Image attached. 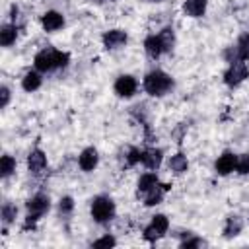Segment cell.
I'll return each mask as SVG.
<instances>
[{
	"label": "cell",
	"mask_w": 249,
	"mask_h": 249,
	"mask_svg": "<svg viewBox=\"0 0 249 249\" xmlns=\"http://www.w3.org/2000/svg\"><path fill=\"white\" fill-rule=\"evenodd\" d=\"M144 51H146L148 56H152V58L161 56L165 51H163V45H161L160 35H150V37H146V41H144Z\"/></svg>",
	"instance_id": "obj_11"
},
{
	"label": "cell",
	"mask_w": 249,
	"mask_h": 249,
	"mask_svg": "<svg viewBox=\"0 0 249 249\" xmlns=\"http://www.w3.org/2000/svg\"><path fill=\"white\" fill-rule=\"evenodd\" d=\"M233 51H235L237 60H247V58H249V33H243V35L237 39Z\"/></svg>",
	"instance_id": "obj_18"
},
{
	"label": "cell",
	"mask_w": 249,
	"mask_h": 249,
	"mask_svg": "<svg viewBox=\"0 0 249 249\" xmlns=\"http://www.w3.org/2000/svg\"><path fill=\"white\" fill-rule=\"evenodd\" d=\"M72 208H74V200H72L70 196H62V198H60V204H58L60 214H70Z\"/></svg>",
	"instance_id": "obj_27"
},
{
	"label": "cell",
	"mask_w": 249,
	"mask_h": 249,
	"mask_svg": "<svg viewBox=\"0 0 249 249\" xmlns=\"http://www.w3.org/2000/svg\"><path fill=\"white\" fill-rule=\"evenodd\" d=\"M171 86H173V80L161 70H154V72L146 74V78H144V89L156 97L167 93L171 89Z\"/></svg>",
	"instance_id": "obj_2"
},
{
	"label": "cell",
	"mask_w": 249,
	"mask_h": 249,
	"mask_svg": "<svg viewBox=\"0 0 249 249\" xmlns=\"http://www.w3.org/2000/svg\"><path fill=\"white\" fill-rule=\"evenodd\" d=\"M126 161H128V165H134V163L142 161V152L138 148H130L128 150V156H126Z\"/></svg>",
	"instance_id": "obj_28"
},
{
	"label": "cell",
	"mask_w": 249,
	"mask_h": 249,
	"mask_svg": "<svg viewBox=\"0 0 249 249\" xmlns=\"http://www.w3.org/2000/svg\"><path fill=\"white\" fill-rule=\"evenodd\" d=\"M78 163H80V167H82L84 171H91V169L97 165V152H95V148H86V150L80 154Z\"/></svg>",
	"instance_id": "obj_14"
},
{
	"label": "cell",
	"mask_w": 249,
	"mask_h": 249,
	"mask_svg": "<svg viewBox=\"0 0 249 249\" xmlns=\"http://www.w3.org/2000/svg\"><path fill=\"white\" fill-rule=\"evenodd\" d=\"M136 80L132 76H119L115 82V93L119 97H130L136 91Z\"/></svg>",
	"instance_id": "obj_7"
},
{
	"label": "cell",
	"mask_w": 249,
	"mask_h": 249,
	"mask_svg": "<svg viewBox=\"0 0 249 249\" xmlns=\"http://www.w3.org/2000/svg\"><path fill=\"white\" fill-rule=\"evenodd\" d=\"M183 12L191 18H200L206 12V0H187L183 4Z\"/></svg>",
	"instance_id": "obj_16"
},
{
	"label": "cell",
	"mask_w": 249,
	"mask_h": 249,
	"mask_svg": "<svg viewBox=\"0 0 249 249\" xmlns=\"http://www.w3.org/2000/svg\"><path fill=\"white\" fill-rule=\"evenodd\" d=\"M14 169H16V160L12 158V156H2V160H0V173H2V177L6 179V177H10L12 173H14Z\"/></svg>",
	"instance_id": "obj_23"
},
{
	"label": "cell",
	"mask_w": 249,
	"mask_h": 249,
	"mask_svg": "<svg viewBox=\"0 0 249 249\" xmlns=\"http://www.w3.org/2000/svg\"><path fill=\"white\" fill-rule=\"evenodd\" d=\"M0 97H2L0 107H6V105H8V101H10V89H8L6 86H2V88H0Z\"/></svg>",
	"instance_id": "obj_31"
},
{
	"label": "cell",
	"mask_w": 249,
	"mask_h": 249,
	"mask_svg": "<svg viewBox=\"0 0 249 249\" xmlns=\"http://www.w3.org/2000/svg\"><path fill=\"white\" fill-rule=\"evenodd\" d=\"M39 86H41V76L37 72H27L21 80V88L25 91H35V89H39Z\"/></svg>",
	"instance_id": "obj_21"
},
{
	"label": "cell",
	"mask_w": 249,
	"mask_h": 249,
	"mask_svg": "<svg viewBox=\"0 0 249 249\" xmlns=\"http://www.w3.org/2000/svg\"><path fill=\"white\" fill-rule=\"evenodd\" d=\"M241 230H243V220L239 216H230L226 220V226H224V235L226 237H235V235H239Z\"/></svg>",
	"instance_id": "obj_17"
},
{
	"label": "cell",
	"mask_w": 249,
	"mask_h": 249,
	"mask_svg": "<svg viewBox=\"0 0 249 249\" xmlns=\"http://www.w3.org/2000/svg\"><path fill=\"white\" fill-rule=\"evenodd\" d=\"M115 214V204L109 196H95L91 200V218L97 224H105L113 218Z\"/></svg>",
	"instance_id": "obj_3"
},
{
	"label": "cell",
	"mask_w": 249,
	"mask_h": 249,
	"mask_svg": "<svg viewBox=\"0 0 249 249\" xmlns=\"http://www.w3.org/2000/svg\"><path fill=\"white\" fill-rule=\"evenodd\" d=\"M167 228H169L167 218H165L163 214H158V216L152 218L150 226L144 230V239H146V241H156V239H160V237L167 231Z\"/></svg>",
	"instance_id": "obj_6"
},
{
	"label": "cell",
	"mask_w": 249,
	"mask_h": 249,
	"mask_svg": "<svg viewBox=\"0 0 249 249\" xmlns=\"http://www.w3.org/2000/svg\"><path fill=\"white\" fill-rule=\"evenodd\" d=\"M158 35H160V39H161L163 51H165V53H167V51H171V49H173V43H175V35H173V29H171V27H165V29H161Z\"/></svg>",
	"instance_id": "obj_24"
},
{
	"label": "cell",
	"mask_w": 249,
	"mask_h": 249,
	"mask_svg": "<svg viewBox=\"0 0 249 249\" xmlns=\"http://www.w3.org/2000/svg\"><path fill=\"white\" fill-rule=\"evenodd\" d=\"M202 243H204L202 239H198V237H191V239L181 241V247H183V249H193V247H200Z\"/></svg>",
	"instance_id": "obj_30"
},
{
	"label": "cell",
	"mask_w": 249,
	"mask_h": 249,
	"mask_svg": "<svg viewBox=\"0 0 249 249\" xmlns=\"http://www.w3.org/2000/svg\"><path fill=\"white\" fill-rule=\"evenodd\" d=\"M158 175L156 173H144L140 179H138V193H148L152 191L156 185H158Z\"/></svg>",
	"instance_id": "obj_19"
},
{
	"label": "cell",
	"mask_w": 249,
	"mask_h": 249,
	"mask_svg": "<svg viewBox=\"0 0 249 249\" xmlns=\"http://www.w3.org/2000/svg\"><path fill=\"white\" fill-rule=\"evenodd\" d=\"M16 214H18V208H16L14 204L6 202V204L2 206V220H4V224L14 222V220H16Z\"/></svg>",
	"instance_id": "obj_25"
},
{
	"label": "cell",
	"mask_w": 249,
	"mask_h": 249,
	"mask_svg": "<svg viewBox=\"0 0 249 249\" xmlns=\"http://www.w3.org/2000/svg\"><path fill=\"white\" fill-rule=\"evenodd\" d=\"M126 43V33L123 29H111L103 33V45L105 49H119Z\"/></svg>",
	"instance_id": "obj_8"
},
{
	"label": "cell",
	"mask_w": 249,
	"mask_h": 249,
	"mask_svg": "<svg viewBox=\"0 0 249 249\" xmlns=\"http://www.w3.org/2000/svg\"><path fill=\"white\" fill-rule=\"evenodd\" d=\"M47 165V158L41 150H33L29 156H27V167L31 173H41Z\"/></svg>",
	"instance_id": "obj_13"
},
{
	"label": "cell",
	"mask_w": 249,
	"mask_h": 249,
	"mask_svg": "<svg viewBox=\"0 0 249 249\" xmlns=\"http://www.w3.org/2000/svg\"><path fill=\"white\" fill-rule=\"evenodd\" d=\"M18 37V29L14 25H2L0 29V45L2 47H10Z\"/></svg>",
	"instance_id": "obj_20"
},
{
	"label": "cell",
	"mask_w": 249,
	"mask_h": 249,
	"mask_svg": "<svg viewBox=\"0 0 249 249\" xmlns=\"http://www.w3.org/2000/svg\"><path fill=\"white\" fill-rule=\"evenodd\" d=\"M68 53L56 51V49H43L41 53L35 54V68L39 72H51L54 68H64L68 64Z\"/></svg>",
	"instance_id": "obj_1"
},
{
	"label": "cell",
	"mask_w": 249,
	"mask_h": 249,
	"mask_svg": "<svg viewBox=\"0 0 249 249\" xmlns=\"http://www.w3.org/2000/svg\"><path fill=\"white\" fill-rule=\"evenodd\" d=\"M117 241H115V237H111V235H103V237H99V239H95L91 245L93 247H113Z\"/></svg>",
	"instance_id": "obj_29"
},
{
	"label": "cell",
	"mask_w": 249,
	"mask_h": 249,
	"mask_svg": "<svg viewBox=\"0 0 249 249\" xmlns=\"http://www.w3.org/2000/svg\"><path fill=\"white\" fill-rule=\"evenodd\" d=\"M49 210V196L47 195H35L33 198L27 200V222L25 228H33L35 222Z\"/></svg>",
	"instance_id": "obj_4"
},
{
	"label": "cell",
	"mask_w": 249,
	"mask_h": 249,
	"mask_svg": "<svg viewBox=\"0 0 249 249\" xmlns=\"http://www.w3.org/2000/svg\"><path fill=\"white\" fill-rule=\"evenodd\" d=\"M235 163H237V156L231 154V152H226L216 160V171L220 175H228L235 169Z\"/></svg>",
	"instance_id": "obj_9"
},
{
	"label": "cell",
	"mask_w": 249,
	"mask_h": 249,
	"mask_svg": "<svg viewBox=\"0 0 249 249\" xmlns=\"http://www.w3.org/2000/svg\"><path fill=\"white\" fill-rule=\"evenodd\" d=\"M187 167H189L187 156H183V154L171 156V160H169V169H171L173 173H183V171H187Z\"/></svg>",
	"instance_id": "obj_22"
},
{
	"label": "cell",
	"mask_w": 249,
	"mask_h": 249,
	"mask_svg": "<svg viewBox=\"0 0 249 249\" xmlns=\"http://www.w3.org/2000/svg\"><path fill=\"white\" fill-rule=\"evenodd\" d=\"M91 2H103V0H91Z\"/></svg>",
	"instance_id": "obj_33"
},
{
	"label": "cell",
	"mask_w": 249,
	"mask_h": 249,
	"mask_svg": "<svg viewBox=\"0 0 249 249\" xmlns=\"http://www.w3.org/2000/svg\"><path fill=\"white\" fill-rule=\"evenodd\" d=\"M169 189H171V185H160V183H158L152 191H148L144 204H146V206H156V204H160L161 198H163V195H165Z\"/></svg>",
	"instance_id": "obj_15"
},
{
	"label": "cell",
	"mask_w": 249,
	"mask_h": 249,
	"mask_svg": "<svg viewBox=\"0 0 249 249\" xmlns=\"http://www.w3.org/2000/svg\"><path fill=\"white\" fill-rule=\"evenodd\" d=\"M235 169H237V173H241V175H247V173H249V154H243V156L237 158Z\"/></svg>",
	"instance_id": "obj_26"
},
{
	"label": "cell",
	"mask_w": 249,
	"mask_h": 249,
	"mask_svg": "<svg viewBox=\"0 0 249 249\" xmlns=\"http://www.w3.org/2000/svg\"><path fill=\"white\" fill-rule=\"evenodd\" d=\"M41 23H43L45 31H56V29H60V27L64 25V18H62V14H58V12H47V14L41 18Z\"/></svg>",
	"instance_id": "obj_10"
},
{
	"label": "cell",
	"mask_w": 249,
	"mask_h": 249,
	"mask_svg": "<svg viewBox=\"0 0 249 249\" xmlns=\"http://www.w3.org/2000/svg\"><path fill=\"white\" fill-rule=\"evenodd\" d=\"M247 76H249V68H247V64H245L243 60H235V62H231L230 68L226 70V74H224V82H226L230 88H235V86H239Z\"/></svg>",
	"instance_id": "obj_5"
},
{
	"label": "cell",
	"mask_w": 249,
	"mask_h": 249,
	"mask_svg": "<svg viewBox=\"0 0 249 249\" xmlns=\"http://www.w3.org/2000/svg\"><path fill=\"white\" fill-rule=\"evenodd\" d=\"M144 2H161V0H144Z\"/></svg>",
	"instance_id": "obj_32"
},
{
	"label": "cell",
	"mask_w": 249,
	"mask_h": 249,
	"mask_svg": "<svg viewBox=\"0 0 249 249\" xmlns=\"http://www.w3.org/2000/svg\"><path fill=\"white\" fill-rule=\"evenodd\" d=\"M161 158H163V154L158 148H148V150L142 152V163L148 169H158L160 163H161Z\"/></svg>",
	"instance_id": "obj_12"
}]
</instances>
